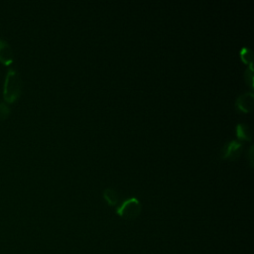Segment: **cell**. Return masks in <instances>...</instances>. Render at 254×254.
Segmentation results:
<instances>
[{"mask_svg":"<svg viewBox=\"0 0 254 254\" xmlns=\"http://www.w3.org/2000/svg\"><path fill=\"white\" fill-rule=\"evenodd\" d=\"M22 80L15 68H9L4 79L3 96L7 102L15 101L21 94Z\"/></svg>","mask_w":254,"mask_h":254,"instance_id":"6da1fadb","label":"cell"},{"mask_svg":"<svg viewBox=\"0 0 254 254\" xmlns=\"http://www.w3.org/2000/svg\"><path fill=\"white\" fill-rule=\"evenodd\" d=\"M116 212L125 219H135L141 212V203L138 198L130 197L117 207Z\"/></svg>","mask_w":254,"mask_h":254,"instance_id":"7a4b0ae2","label":"cell"},{"mask_svg":"<svg viewBox=\"0 0 254 254\" xmlns=\"http://www.w3.org/2000/svg\"><path fill=\"white\" fill-rule=\"evenodd\" d=\"M243 145L237 140H232L224 145L221 152V157L224 159H236L242 151Z\"/></svg>","mask_w":254,"mask_h":254,"instance_id":"3957f363","label":"cell"},{"mask_svg":"<svg viewBox=\"0 0 254 254\" xmlns=\"http://www.w3.org/2000/svg\"><path fill=\"white\" fill-rule=\"evenodd\" d=\"M253 102H254L253 92H245L237 97L235 104L239 110L243 112H249L252 110Z\"/></svg>","mask_w":254,"mask_h":254,"instance_id":"277c9868","label":"cell"},{"mask_svg":"<svg viewBox=\"0 0 254 254\" xmlns=\"http://www.w3.org/2000/svg\"><path fill=\"white\" fill-rule=\"evenodd\" d=\"M0 61L5 64H10L13 62V51L10 44L0 38Z\"/></svg>","mask_w":254,"mask_h":254,"instance_id":"5b68a950","label":"cell"},{"mask_svg":"<svg viewBox=\"0 0 254 254\" xmlns=\"http://www.w3.org/2000/svg\"><path fill=\"white\" fill-rule=\"evenodd\" d=\"M236 134L237 137L243 140H251L252 133L249 126L245 123H239L236 126Z\"/></svg>","mask_w":254,"mask_h":254,"instance_id":"8992f818","label":"cell"},{"mask_svg":"<svg viewBox=\"0 0 254 254\" xmlns=\"http://www.w3.org/2000/svg\"><path fill=\"white\" fill-rule=\"evenodd\" d=\"M103 196L105 198V200L110 204V205H114L118 202L119 200V195L118 192L112 189V188H107L104 190L103 191Z\"/></svg>","mask_w":254,"mask_h":254,"instance_id":"52a82bcc","label":"cell"},{"mask_svg":"<svg viewBox=\"0 0 254 254\" xmlns=\"http://www.w3.org/2000/svg\"><path fill=\"white\" fill-rule=\"evenodd\" d=\"M240 57H241L242 61L245 62L246 64H252L253 54L249 48H242V50L240 51Z\"/></svg>","mask_w":254,"mask_h":254,"instance_id":"ba28073f","label":"cell"},{"mask_svg":"<svg viewBox=\"0 0 254 254\" xmlns=\"http://www.w3.org/2000/svg\"><path fill=\"white\" fill-rule=\"evenodd\" d=\"M245 79H246V82L249 84V86L252 88L253 87V66H252V64H249V67L245 71Z\"/></svg>","mask_w":254,"mask_h":254,"instance_id":"9c48e42d","label":"cell"},{"mask_svg":"<svg viewBox=\"0 0 254 254\" xmlns=\"http://www.w3.org/2000/svg\"><path fill=\"white\" fill-rule=\"evenodd\" d=\"M10 113V108L5 102H0V120L5 119Z\"/></svg>","mask_w":254,"mask_h":254,"instance_id":"30bf717a","label":"cell"},{"mask_svg":"<svg viewBox=\"0 0 254 254\" xmlns=\"http://www.w3.org/2000/svg\"><path fill=\"white\" fill-rule=\"evenodd\" d=\"M249 161H250V165L253 166V146H250L249 149Z\"/></svg>","mask_w":254,"mask_h":254,"instance_id":"8fae6325","label":"cell"}]
</instances>
